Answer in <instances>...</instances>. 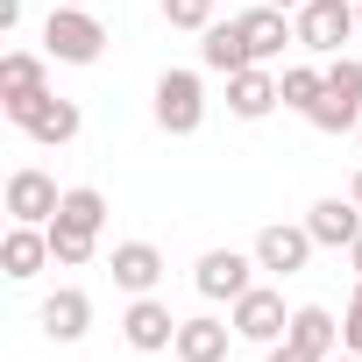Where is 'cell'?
<instances>
[{
	"instance_id": "cell-1",
	"label": "cell",
	"mask_w": 362,
	"mask_h": 362,
	"mask_svg": "<svg viewBox=\"0 0 362 362\" xmlns=\"http://www.w3.org/2000/svg\"><path fill=\"white\" fill-rule=\"evenodd\" d=\"M320 135H348L362 128V57H327V93L305 114Z\"/></svg>"
},
{
	"instance_id": "cell-2",
	"label": "cell",
	"mask_w": 362,
	"mask_h": 362,
	"mask_svg": "<svg viewBox=\"0 0 362 362\" xmlns=\"http://www.w3.org/2000/svg\"><path fill=\"white\" fill-rule=\"evenodd\" d=\"M291 29H298L305 57H341V43L362 36V15H355V0H305L291 15Z\"/></svg>"
},
{
	"instance_id": "cell-3",
	"label": "cell",
	"mask_w": 362,
	"mask_h": 362,
	"mask_svg": "<svg viewBox=\"0 0 362 362\" xmlns=\"http://www.w3.org/2000/svg\"><path fill=\"white\" fill-rule=\"evenodd\" d=\"M43 50H50L57 64H100L107 29H100L93 8H50V22H43Z\"/></svg>"
},
{
	"instance_id": "cell-4",
	"label": "cell",
	"mask_w": 362,
	"mask_h": 362,
	"mask_svg": "<svg viewBox=\"0 0 362 362\" xmlns=\"http://www.w3.org/2000/svg\"><path fill=\"white\" fill-rule=\"evenodd\" d=\"M149 114H156L163 135H199V121H206V86H199V71H163Z\"/></svg>"
},
{
	"instance_id": "cell-5",
	"label": "cell",
	"mask_w": 362,
	"mask_h": 362,
	"mask_svg": "<svg viewBox=\"0 0 362 362\" xmlns=\"http://www.w3.org/2000/svg\"><path fill=\"white\" fill-rule=\"evenodd\" d=\"M228 327H235L242 341H256V348H277V341H284V327H291V313H284V291H270V284H249V291L228 305Z\"/></svg>"
},
{
	"instance_id": "cell-6",
	"label": "cell",
	"mask_w": 362,
	"mask_h": 362,
	"mask_svg": "<svg viewBox=\"0 0 362 362\" xmlns=\"http://www.w3.org/2000/svg\"><path fill=\"white\" fill-rule=\"evenodd\" d=\"M57 206H64V192H57V177H50V170L22 163V170L8 177V221H22V228H50Z\"/></svg>"
},
{
	"instance_id": "cell-7",
	"label": "cell",
	"mask_w": 362,
	"mask_h": 362,
	"mask_svg": "<svg viewBox=\"0 0 362 362\" xmlns=\"http://www.w3.org/2000/svg\"><path fill=\"white\" fill-rule=\"evenodd\" d=\"M15 128H22L29 142H43V149H64V142H78L86 114H78V100H57V93H43V100H29V107L15 114Z\"/></svg>"
},
{
	"instance_id": "cell-8",
	"label": "cell",
	"mask_w": 362,
	"mask_h": 362,
	"mask_svg": "<svg viewBox=\"0 0 362 362\" xmlns=\"http://www.w3.org/2000/svg\"><path fill=\"white\" fill-rule=\"evenodd\" d=\"M249 270H263V263H256V249H249V256H242V249H206V256H199V270H192V284H199V298H214V305L228 298V305H235V298L256 284Z\"/></svg>"
},
{
	"instance_id": "cell-9",
	"label": "cell",
	"mask_w": 362,
	"mask_h": 362,
	"mask_svg": "<svg viewBox=\"0 0 362 362\" xmlns=\"http://www.w3.org/2000/svg\"><path fill=\"white\" fill-rule=\"evenodd\" d=\"M313 249H320V242H313V228H305V221H298V228L270 221V228L256 235V263H263L270 277H298V270L313 263Z\"/></svg>"
},
{
	"instance_id": "cell-10",
	"label": "cell",
	"mask_w": 362,
	"mask_h": 362,
	"mask_svg": "<svg viewBox=\"0 0 362 362\" xmlns=\"http://www.w3.org/2000/svg\"><path fill=\"white\" fill-rule=\"evenodd\" d=\"M50 93V71H43V57L36 50H8V57H0V114H22L29 100H43Z\"/></svg>"
},
{
	"instance_id": "cell-11",
	"label": "cell",
	"mask_w": 362,
	"mask_h": 362,
	"mask_svg": "<svg viewBox=\"0 0 362 362\" xmlns=\"http://www.w3.org/2000/svg\"><path fill=\"white\" fill-rule=\"evenodd\" d=\"M242 22V43H249V57L256 64H277L284 57V43H298V29H291V15L284 8H270V0H256L249 15H235Z\"/></svg>"
},
{
	"instance_id": "cell-12",
	"label": "cell",
	"mask_w": 362,
	"mask_h": 362,
	"mask_svg": "<svg viewBox=\"0 0 362 362\" xmlns=\"http://www.w3.org/2000/svg\"><path fill=\"white\" fill-rule=\"evenodd\" d=\"M121 334H128V348H142V355H163V348L177 341V320H170V305H163L156 291H142V298L121 313Z\"/></svg>"
},
{
	"instance_id": "cell-13",
	"label": "cell",
	"mask_w": 362,
	"mask_h": 362,
	"mask_svg": "<svg viewBox=\"0 0 362 362\" xmlns=\"http://www.w3.org/2000/svg\"><path fill=\"white\" fill-rule=\"evenodd\" d=\"M107 270H114V284H121L128 298H142V291H156V277H163V249H156V242H114Z\"/></svg>"
},
{
	"instance_id": "cell-14",
	"label": "cell",
	"mask_w": 362,
	"mask_h": 362,
	"mask_svg": "<svg viewBox=\"0 0 362 362\" xmlns=\"http://www.w3.org/2000/svg\"><path fill=\"white\" fill-rule=\"evenodd\" d=\"M36 327H43L50 341H86V334H93V298H86L78 284H64V291H50V298H43Z\"/></svg>"
},
{
	"instance_id": "cell-15",
	"label": "cell",
	"mask_w": 362,
	"mask_h": 362,
	"mask_svg": "<svg viewBox=\"0 0 362 362\" xmlns=\"http://www.w3.org/2000/svg\"><path fill=\"white\" fill-rule=\"evenodd\" d=\"M277 100H284V93H277V71H270V64H249V71L228 78V114H235V121H263Z\"/></svg>"
},
{
	"instance_id": "cell-16",
	"label": "cell",
	"mask_w": 362,
	"mask_h": 362,
	"mask_svg": "<svg viewBox=\"0 0 362 362\" xmlns=\"http://www.w3.org/2000/svg\"><path fill=\"white\" fill-rule=\"evenodd\" d=\"M43 263H57V256H50V228H22V221H15L8 242H0V270H8L15 284H29Z\"/></svg>"
},
{
	"instance_id": "cell-17",
	"label": "cell",
	"mask_w": 362,
	"mask_h": 362,
	"mask_svg": "<svg viewBox=\"0 0 362 362\" xmlns=\"http://www.w3.org/2000/svg\"><path fill=\"white\" fill-rule=\"evenodd\" d=\"M228 341H242V334L221 327V320H177L170 355H177V362H228Z\"/></svg>"
},
{
	"instance_id": "cell-18",
	"label": "cell",
	"mask_w": 362,
	"mask_h": 362,
	"mask_svg": "<svg viewBox=\"0 0 362 362\" xmlns=\"http://www.w3.org/2000/svg\"><path fill=\"white\" fill-rule=\"evenodd\" d=\"M199 64H206V71H221V78L249 71L256 57H249V43H242V22H214V29L199 36Z\"/></svg>"
},
{
	"instance_id": "cell-19",
	"label": "cell",
	"mask_w": 362,
	"mask_h": 362,
	"mask_svg": "<svg viewBox=\"0 0 362 362\" xmlns=\"http://www.w3.org/2000/svg\"><path fill=\"white\" fill-rule=\"evenodd\" d=\"M305 228H313L320 249H348V242L362 235V206H355V199H320V206L305 214Z\"/></svg>"
},
{
	"instance_id": "cell-20",
	"label": "cell",
	"mask_w": 362,
	"mask_h": 362,
	"mask_svg": "<svg viewBox=\"0 0 362 362\" xmlns=\"http://www.w3.org/2000/svg\"><path fill=\"white\" fill-rule=\"evenodd\" d=\"M284 341H298L305 355H320V362H327V355L341 348V320H334L327 305H298V313H291V327H284Z\"/></svg>"
},
{
	"instance_id": "cell-21",
	"label": "cell",
	"mask_w": 362,
	"mask_h": 362,
	"mask_svg": "<svg viewBox=\"0 0 362 362\" xmlns=\"http://www.w3.org/2000/svg\"><path fill=\"white\" fill-rule=\"evenodd\" d=\"M50 228H71V235H100V228H107V192H100V185H71Z\"/></svg>"
},
{
	"instance_id": "cell-22",
	"label": "cell",
	"mask_w": 362,
	"mask_h": 362,
	"mask_svg": "<svg viewBox=\"0 0 362 362\" xmlns=\"http://www.w3.org/2000/svg\"><path fill=\"white\" fill-rule=\"evenodd\" d=\"M277 93H284V107H298V114H313V100L327 93V64H284V78H277Z\"/></svg>"
},
{
	"instance_id": "cell-23",
	"label": "cell",
	"mask_w": 362,
	"mask_h": 362,
	"mask_svg": "<svg viewBox=\"0 0 362 362\" xmlns=\"http://www.w3.org/2000/svg\"><path fill=\"white\" fill-rule=\"evenodd\" d=\"M214 8H221V0H163V22H170V29L206 36V29H214Z\"/></svg>"
},
{
	"instance_id": "cell-24",
	"label": "cell",
	"mask_w": 362,
	"mask_h": 362,
	"mask_svg": "<svg viewBox=\"0 0 362 362\" xmlns=\"http://www.w3.org/2000/svg\"><path fill=\"white\" fill-rule=\"evenodd\" d=\"M93 249H100V235H71V228H50V256H57L64 270H86V263H93Z\"/></svg>"
},
{
	"instance_id": "cell-25",
	"label": "cell",
	"mask_w": 362,
	"mask_h": 362,
	"mask_svg": "<svg viewBox=\"0 0 362 362\" xmlns=\"http://www.w3.org/2000/svg\"><path fill=\"white\" fill-rule=\"evenodd\" d=\"M341 348H355V355H362V277H355V291H348V313H341Z\"/></svg>"
},
{
	"instance_id": "cell-26",
	"label": "cell",
	"mask_w": 362,
	"mask_h": 362,
	"mask_svg": "<svg viewBox=\"0 0 362 362\" xmlns=\"http://www.w3.org/2000/svg\"><path fill=\"white\" fill-rule=\"evenodd\" d=\"M263 362H320V355H305L298 341H277V348H263Z\"/></svg>"
},
{
	"instance_id": "cell-27",
	"label": "cell",
	"mask_w": 362,
	"mask_h": 362,
	"mask_svg": "<svg viewBox=\"0 0 362 362\" xmlns=\"http://www.w3.org/2000/svg\"><path fill=\"white\" fill-rule=\"evenodd\" d=\"M348 263H355V277H362V235H355V242H348Z\"/></svg>"
},
{
	"instance_id": "cell-28",
	"label": "cell",
	"mask_w": 362,
	"mask_h": 362,
	"mask_svg": "<svg viewBox=\"0 0 362 362\" xmlns=\"http://www.w3.org/2000/svg\"><path fill=\"white\" fill-rule=\"evenodd\" d=\"M348 199H355V206H362V170H355V177H348Z\"/></svg>"
},
{
	"instance_id": "cell-29",
	"label": "cell",
	"mask_w": 362,
	"mask_h": 362,
	"mask_svg": "<svg viewBox=\"0 0 362 362\" xmlns=\"http://www.w3.org/2000/svg\"><path fill=\"white\" fill-rule=\"evenodd\" d=\"M327 362H362V355H355V348H334V355H327Z\"/></svg>"
},
{
	"instance_id": "cell-30",
	"label": "cell",
	"mask_w": 362,
	"mask_h": 362,
	"mask_svg": "<svg viewBox=\"0 0 362 362\" xmlns=\"http://www.w3.org/2000/svg\"><path fill=\"white\" fill-rule=\"evenodd\" d=\"M270 8H284V15H298V8H305V0H270Z\"/></svg>"
},
{
	"instance_id": "cell-31",
	"label": "cell",
	"mask_w": 362,
	"mask_h": 362,
	"mask_svg": "<svg viewBox=\"0 0 362 362\" xmlns=\"http://www.w3.org/2000/svg\"><path fill=\"white\" fill-rule=\"evenodd\" d=\"M57 8H86V0H57Z\"/></svg>"
},
{
	"instance_id": "cell-32",
	"label": "cell",
	"mask_w": 362,
	"mask_h": 362,
	"mask_svg": "<svg viewBox=\"0 0 362 362\" xmlns=\"http://www.w3.org/2000/svg\"><path fill=\"white\" fill-rule=\"evenodd\" d=\"M355 15H362V0H355Z\"/></svg>"
},
{
	"instance_id": "cell-33",
	"label": "cell",
	"mask_w": 362,
	"mask_h": 362,
	"mask_svg": "<svg viewBox=\"0 0 362 362\" xmlns=\"http://www.w3.org/2000/svg\"><path fill=\"white\" fill-rule=\"evenodd\" d=\"M355 142H362V128H355Z\"/></svg>"
}]
</instances>
